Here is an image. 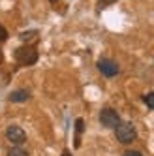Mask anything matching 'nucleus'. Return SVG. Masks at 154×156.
Segmentation results:
<instances>
[{"instance_id": "1", "label": "nucleus", "mask_w": 154, "mask_h": 156, "mask_svg": "<svg viewBox=\"0 0 154 156\" xmlns=\"http://www.w3.org/2000/svg\"><path fill=\"white\" fill-rule=\"evenodd\" d=\"M115 137L118 143H122V145H130V143H134L137 139V130L134 126V122H130V120H120L117 128H115Z\"/></svg>"}, {"instance_id": "2", "label": "nucleus", "mask_w": 154, "mask_h": 156, "mask_svg": "<svg viewBox=\"0 0 154 156\" xmlns=\"http://www.w3.org/2000/svg\"><path fill=\"white\" fill-rule=\"evenodd\" d=\"M13 57H15V60L21 66H34L38 62V58H40V53H38V49L34 45H30V43H28V45L19 47L13 53Z\"/></svg>"}, {"instance_id": "3", "label": "nucleus", "mask_w": 154, "mask_h": 156, "mask_svg": "<svg viewBox=\"0 0 154 156\" xmlns=\"http://www.w3.org/2000/svg\"><path fill=\"white\" fill-rule=\"evenodd\" d=\"M100 122H102L103 128H111V130H115L117 124L120 122V117H118V113H117L113 107H103V109L100 111Z\"/></svg>"}, {"instance_id": "4", "label": "nucleus", "mask_w": 154, "mask_h": 156, "mask_svg": "<svg viewBox=\"0 0 154 156\" xmlns=\"http://www.w3.org/2000/svg\"><path fill=\"white\" fill-rule=\"evenodd\" d=\"M96 66H98V70H100L105 77H115V75H118V72H120L118 64H117L115 60H111V58H100Z\"/></svg>"}, {"instance_id": "5", "label": "nucleus", "mask_w": 154, "mask_h": 156, "mask_svg": "<svg viewBox=\"0 0 154 156\" xmlns=\"http://www.w3.org/2000/svg\"><path fill=\"white\" fill-rule=\"evenodd\" d=\"M6 137L8 141H12L13 145H23L26 141V132L21 128V126H8L6 128Z\"/></svg>"}, {"instance_id": "6", "label": "nucleus", "mask_w": 154, "mask_h": 156, "mask_svg": "<svg viewBox=\"0 0 154 156\" xmlns=\"http://www.w3.org/2000/svg\"><path fill=\"white\" fill-rule=\"evenodd\" d=\"M8 100L12 104H23V102H26V100H30V92L26 90V88H19V90L9 92Z\"/></svg>"}, {"instance_id": "7", "label": "nucleus", "mask_w": 154, "mask_h": 156, "mask_svg": "<svg viewBox=\"0 0 154 156\" xmlns=\"http://www.w3.org/2000/svg\"><path fill=\"white\" fill-rule=\"evenodd\" d=\"M85 132V120L83 119H75V139H73V147L81 145V136Z\"/></svg>"}, {"instance_id": "8", "label": "nucleus", "mask_w": 154, "mask_h": 156, "mask_svg": "<svg viewBox=\"0 0 154 156\" xmlns=\"http://www.w3.org/2000/svg\"><path fill=\"white\" fill-rule=\"evenodd\" d=\"M6 156H30V154H28L26 149H23V147H19V145H15V147H12V149L8 151Z\"/></svg>"}, {"instance_id": "9", "label": "nucleus", "mask_w": 154, "mask_h": 156, "mask_svg": "<svg viewBox=\"0 0 154 156\" xmlns=\"http://www.w3.org/2000/svg\"><path fill=\"white\" fill-rule=\"evenodd\" d=\"M23 41H32L34 38H38V30H28V32H23V34L19 36Z\"/></svg>"}, {"instance_id": "10", "label": "nucleus", "mask_w": 154, "mask_h": 156, "mask_svg": "<svg viewBox=\"0 0 154 156\" xmlns=\"http://www.w3.org/2000/svg\"><path fill=\"white\" fill-rule=\"evenodd\" d=\"M143 102H145L150 109H154V92H149L147 96H143Z\"/></svg>"}, {"instance_id": "11", "label": "nucleus", "mask_w": 154, "mask_h": 156, "mask_svg": "<svg viewBox=\"0 0 154 156\" xmlns=\"http://www.w3.org/2000/svg\"><path fill=\"white\" fill-rule=\"evenodd\" d=\"M115 2H117V0H98V12L103 9V8H107V6H113Z\"/></svg>"}, {"instance_id": "12", "label": "nucleus", "mask_w": 154, "mask_h": 156, "mask_svg": "<svg viewBox=\"0 0 154 156\" xmlns=\"http://www.w3.org/2000/svg\"><path fill=\"white\" fill-rule=\"evenodd\" d=\"M6 38H8V30H6V27L0 25V41H4Z\"/></svg>"}, {"instance_id": "13", "label": "nucleus", "mask_w": 154, "mask_h": 156, "mask_svg": "<svg viewBox=\"0 0 154 156\" xmlns=\"http://www.w3.org/2000/svg\"><path fill=\"white\" fill-rule=\"evenodd\" d=\"M124 156H143V154H141L139 151H126Z\"/></svg>"}, {"instance_id": "14", "label": "nucleus", "mask_w": 154, "mask_h": 156, "mask_svg": "<svg viewBox=\"0 0 154 156\" xmlns=\"http://www.w3.org/2000/svg\"><path fill=\"white\" fill-rule=\"evenodd\" d=\"M62 156H72V152H70V151H64V152H62Z\"/></svg>"}]
</instances>
